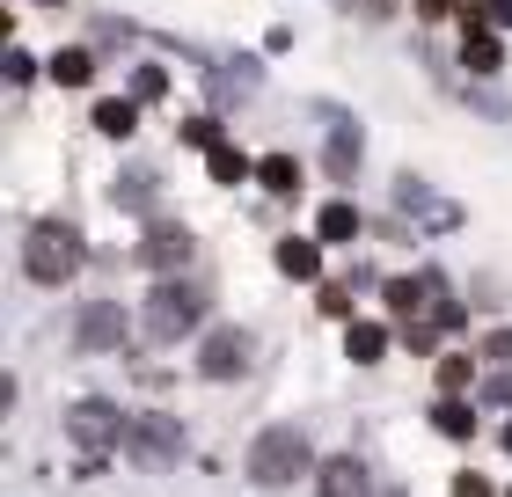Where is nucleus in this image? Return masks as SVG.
Wrapping results in <instances>:
<instances>
[{
  "label": "nucleus",
  "instance_id": "obj_16",
  "mask_svg": "<svg viewBox=\"0 0 512 497\" xmlns=\"http://www.w3.org/2000/svg\"><path fill=\"white\" fill-rule=\"evenodd\" d=\"M439 432H447V439H469L476 432V410H469V402H461V395H439Z\"/></svg>",
  "mask_w": 512,
  "mask_h": 497
},
{
  "label": "nucleus",
  "instance_id": "obj_22",
  "mask_svg": "<svg viewBox=\"0 0 512 497\" xmlns=\"http://www.w3.org/2000/svg\"><path fill=\"white\" fill-rule=\"evenodd\" d=\"M161 88H169V74H161V66H139V74H132V96H139V103H154Z\"/></svg>",
  "mask_w": 512,
  "mask_h": 497
},
{
  "label": "nucleus",
  "instance_id": "obj_8",
  "mask_svg": "<svg viewBox=\"0 0 512 497\" xmlns=\"http://www.w3.org/2000/svg\"><path fill=\"white\" fill-rule=\"evenodd\" d=\"M322 497H374V483H366V461L337 454L330 468H322Z\"/></svg>",
  "mask_w": 512,
  "mask_h": 497
},
{
  "label": "nucleus",
  "instance_id": "obj_18",
  "mask_svg": "<svg viewBox=\"0 0 512 497\" xmlns=\"http://www.w3.org/2000/svg\"><path fill=\"white\" fill-rule=\"evenodd\" d=\"M132 125H139L132 103H96V132H103V139H132Z\"/></svg>",
  "mask_w": 512,
  "mask_h": 497
},
{
  "label": "nucleus",
  "instance_id": "obj_19",
  "mask_svg": "<svg viewBox=\"0 0 512 497\" xmlns=\"http://www.w3.org/2000/svg\"><path fill=\"white\" fill-rule=\"evenodd\" d=\"M359 234V212L352 205H322V242H352Z\"/></svg>",
  "mask_w": 512,
  "mask_h": 497
},
{
  "label": "nucleus",
  "instance_id": "obj_21",
  "mask_svg": "<svg viewBox=\"0 0 512 497\" xmlns=\"http://www.w3.org/2000/svg\"><path fill=\"white\" fill-rule=\"evenodd\" d=\"M242 169H249V161H242L235 147H220V139H213V176H220V183H242Z\"/></svg>",
  "mask_w": 512,
  "mask_h": 497
},
{
  "label": "nucleus",
  "instance_id": "obj_4",
  "mask_svg": "<svg viewBox=\"0 0 512 497\" xmlns=\"http://www.w3.org/2000/svg\"><path fill=\"white\" fill-rule=\"evenodd\" d=\"M66 432H74L81 454H110V446L125 439V417H118V402H103V395H88L66 410Z\"/></svg>",
  "mask_w": 512,
  "mask_h": 497
},
{
  "label": "nucleus",
  "instance_id": "obj_26",
  "mask_svg": "<svg viewBox=\"0 0 512 497\" xmlns=\"http://www.w3.org/2000/svg\"><path fill=\"white\" fill-rule=\"evenodd\" d=\"M505 446H512V424H505Z\"/></svg>",
  "mask_w": 512,
  "mask_h": 497
},
{
  "label": "nucleus",
  "instance_id": "obj_7",
  "mask_svg": "<svg viewBox=\"0 0 512 497\" xmlns=\"http://www.w3.org/2000/svg\"><path fill=\"white\" fill-rule=\"evenodd\" d=\"M176 446H183V432H176L169 417H139L132 424V454L139 461H176Z\"/></svg>",
  "mask_w": 512,
  "mask_h": 497
},
{
  "label": "nucleus",
  "instance_id": "obj_3",
  "mask_svg": "<svg viewBox=\"0 0 512 497\" xmlns=\"http://www.w3.org/2000/svg\"><path fill=\"white\" fill-rule=\"evenodd\" d=\"M249 476L256 483H293V476H308V439L293 432V424H278V432H256V446H249Z\"/></svg>",
  "mask_w": 512,
  "mask_h": 497
},
{
  "label": "nucleus",
  "instance_id": "obj_15",
  "mask_svg": "<svg viewBox=\"0 0 512 497\" xmlns=\"http://www.w3.org/2000/svg\"><path fill=\"white\" fill-rule=\"evenodd\" d=\"M278 271H286V278H315L322 271V249L315 242H278Z\"/></svg>",
  "mask_w": 512,
  "mask_h": 497
},
{
  "label": "nucleus",
  "instance_id": "obj_1",
  "mask_svg": "<svg viewBox=\"0 0 512 497\" xmlns=\"http://www.w3.org/2000/svg\"><path fill=\"white\" fill-rule=\"evenodd\" d=\"M22 264H30L37 286H66V278L88 264V242H81L66 220H37V227H30V249H22Z\"/></svg>",
  "mask_w": 512,
  "mask_h": 497
},
{
  "label": "nucleus",
  "instance_id": "obj_9",
  "mask_svg": "<svg viewBox=\"0 0 512 497\" xmlns=\"http://www.w3.org/2000/svg\"><path fill=\"white\" fill-rule=\"evenodd\" d=\"M439 300H447L439 278H395V286H388V307H395V315H417V307H439Z\"/></svg>",
  "mask_w": 512,
  "mask_h": 497
},
{
  "label": "nucleus",
  "instance_id": "obj_20",
  "mask_svg": "<svg viewBox=\"0 0 512 497\" xmlns=\"http://www.w3.org/2000/svg\"><path fill=\"white\" fill-rule=\"evenodd\" d=\"M469 359H439V395H461V388H469Z\"/></svg>",
  "mask_w": 512,
  "mask_h": 497
},
{
  "label": "nucleus",
  "instance_id": "obj_23",
  "mask_svg": "<svg viewBox=\"0 0 512 497\" xmlns=\"http://www.w3.org/2000/svg\"><path fill=\"white\" fill-rule=\"evenodd\" d=\"M417 15H432V22H447V15H461V0H417Z\"/></svg>",
  "mask_w": 512,
  "mask_h": 497
},
{
  "label": "nucleus",
  "instance_id": "obj_27",
  "mask_svg": "<svg viewBox=\"0 0 512 497\" xmlns=\"http://www.w3.org/2000/svg\"><path fill=\"white\" fill-rule=\"evenodd\" d=\"M388 497H403V490H388Z\"/></svg>",
  "mask_w": 512,
  "mask_h": 497
},
{
  "label": "nucleus",
  "instance_id": "obj_10",
  "mask_svg": "<svg viewBox=\"0 0 512 497\" xmlns=\"http://www.w3.org/2000/svg\"><path fill=\"white\" fill-rule=\"evenodd\" d=\"M461 66H469V74H498V66H505V44H498L491 30H469V37H461Z\"/></svg>",
  "mask_w": 512,
  "mask_h": 497
},
{
  "label": "nucleus",
  "instance_id": "obj_2",
  "mask_svg": "<svg viewBox=\"0 0 512 497\" xmlns=\"http://www.w3.org/2000/svg\"><path fill=\"white\" fill-rule=\"evenodd\" d=\"M198 322H205V293L191 286V278H154V293H147V337L154 344H176V337H191Z\"/></svg>",
  "mask_w": 512,
  "mask_h": 497
},
{
  "label": "nucleus",
  "instance_id": "obj_14",
  "mask_svg": "<svg viewBox=\"0 0 512 497\" xmlns=\"http://www.w3.org/2000/svg\"><path fill=\"white\" fill-rule=\"evenodd\" d=\"M118 329H125V322H118V307H103V300H96V307L81 315L74 337H81V344H118Z\"/></svg>",
  "mask_w": 512,
  "mask_h": 497
},
{
  "label": "nucleus",
  "instance_id": "obj_6",
  "mask_svg": "<svg viewBox=\"0 0 512 497\" xmlns=\"http://www.w3.org/2000/svg\"><path fill=\"white\" fill-rule=\"evenodd\" d=\"M191 256H198V234L176 227V220L147 227V242H139V264H147V271H176V264H191Z\"/></svg>",
  "mask_w": 512,
  "mask_h": 497
},
{
  "label": "nucleus",
  "instance_id": "obj_12",
  "mask_svg": "<svg viewBox=\"0 0 512 497\" xmlns=\"http://www.w3.org/2000/svg\"><path fill=\"white\" fill-rule=\"evenodd\" d=\"M256 183L278 191V198H293V191H300V161H293V154H264V161H256Z\"/></svg>",
  "mask_w": 512,
  "mask_h": 497
},
{
  "label": "nucleus",
  "instance_id": "obj_24",
  "mask_svg": "<svg viewBox=\"0 0 512 497\" xmlns=\"http://www.w3.org/2000/svg\"><path fill=\"white\" fill-rule=\"evenodd\" d=\"M454 497H491V483H483V476H461V483H454Z\"/></svg>",
  "mask_w": 512,
  "mask_h": 497
},
{
  "label": "nucleus",
  "instance_id": "obj_13",
  "mask_svg": "<svg viewBox=\"0 0 512 497\" xmlns=\"http://www.w3.org/2000/svg\"><path fill=\"white\" fill-rule=\"evenodd\" d=\"M352 161H359V125L352 117H330V169L352 176Z\"/></svg>",
  "mask_w": 512,
  "mask_h": 497
},
{
  "label": "nucleus",
  "instance_id": "obj_11",
  "mask_svg": "<svg viewBox=\"0 0 512 497\" xmlns=\"http://www.w3.org/2000/svg\"><path fill=\"white\" fill-rule=\"evenodd\" d=\"M381 351H388V329H381V322H352V329H344V359L374 366Z\"/></svg>",
  "mask_w": 512,
  "mask_h": 497
},
{
  "label": "nucleus",
  "instance_id": "obj_5",
  "mask_svg": "<svg viewBox=\"0 0 512 497\" xmlns=\"http://www.w3.org/2000/svg\"><path fill=\"white\" fill-rule=\"evenodd\" d=\"M249 337H242V329H213V337H205L198 344V373H205V381H242V373H249Z\"/></svg>",
  "mask_w": 512,
  "mask_h": 497
},
{
  "label": "nucleus",
  "instance_id": "obj_17",
  "mask_svg": "<svg viewBox=\"0 0 512 497\" xmlns=\"http://www.w3.org/2000/svg\"><path fill=\"white\" fill-rule=\"evenodd\" d=\"M88 74H96V59H88L81 44H66V52L52 59V81H66V88H88Z\"/></svg>",
  "mask_w": 512,
  "mask_h": 497
},
{
  "label": "nucleus",
  "instance_id": "obj_25",
  "mask_svg": "<svg viewBox=\"0 0 512 497\" xmlns=\"http://www.w3.org/2000/svg\"><path fill=\"white\" fill-rule=\"evenodd\" d=\"M483 15H491L498 30H512V0H491V8H483Z\"/></svg>",
  "mask_w": 512,
  "mask_h": 497
}]
</instances>
